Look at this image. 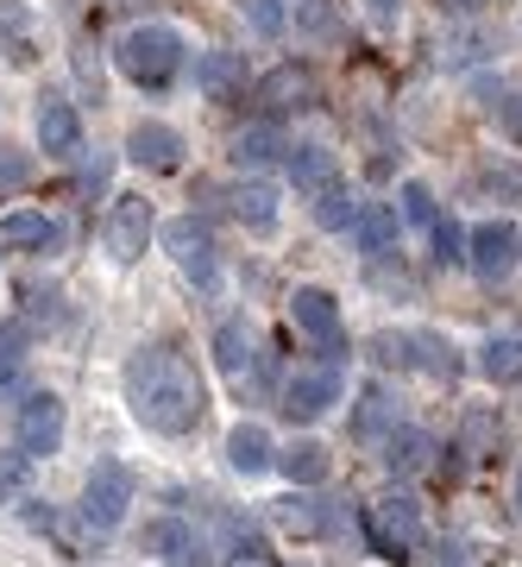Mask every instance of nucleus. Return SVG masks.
<instances>
[{"mask_svg":"<svg viewBox=\"0 0 522 567\" xmlns=\"http://www.w3.org/2000/svg\"><path fill=\"white\" fill-rule=\"evenodd\" d=\"M114 70H121L133 89H170L182 70V32L164 20H145V25H126L114 39Z\"/></svg>","mask_w":522,"mask_h":567,"instance_id":"obj_2","label":"nucleus"},{"mask_svg":"<svg viewBox=\"0 0 522 567\" xmlns=\"http://www.w3.org/2000/svg\"><path fill=\"white\" fill-rule=\"evenodd\" d=\"M278 158H290V145H283L278 121H259V126H246L240 140H233V164H240V171H271Z\"/></svg>","mask_w":522,"mask_h":567,"instance_id":"obj_21","label":"nucleus"},{"mask_svg":"<svg viewBox=\"0 0 522 567\" xmlns=\"http://www.w3.org/2000/svg\"><path fill=\"white\" fill-rule=\"evenodd\" d=\"M152 234H158V208L145 203V196H114L107 203V221H101V246H107V259H145V246H152Z\"/></svg>","mask_w":522,"mask_h":567,"instance_id":"obj_4","label":"nucleus"},{"mask_svg":"<svg viewBox=\"0 0 522 567\" xmlns=\"http://www.w3.org/2000/svg\"><path fill=\"white\" fill-rule=\"evenodd\" d=\"M510 133H516V140H522V95H516V102H510Z\"/></svg>","mask_w":522,"mask_h":567,"instance_id":"obj_43","label":"nucleus"},{"mask_svg":"<svg viewBox=\"0 0 522 567\" xmlns=\"http://www.w3.org/2000/svg\"><path fill=\"white\" fill-rule=\"evenodd\" d=\"M491 447H498V410H491V404H472V410L460 416V454H466V461H484Z\"/></svg>","mask_w":522,"mask_h":567,"instance_id":"obj_27","label":"nucleus"},{"mask_svg":"<svg viewBox=\"0 0 522 567\" xmlns=\"http://www.w3.org/2000/svg\"><path fill=\"white\" fill-rule=\"evenodd\" d=\"M302 25L309 32H334V13H327L322 0H302Z\"/></svg>","mask_w":522,"mask_h":567,"instance_id":"obj_39","label":"nucleus"},{"mask_svg":"<svg viewBox=\"0 0 522 567\" xmlns=\"http://www.w3.org/2000/svg\"><path fill=\"white\" fill-rule=\"evenodd\" d=\"M315 95V76L302 70V63H278V70H264L259 89H252V102L264 107V121H278V114H290V107H302Z\"/></svg>","mask_w":522,"mask_h":567,"instance_id":"obj_12","label":"nucleus"},{"mask_svg":"<svg viewBox=\"0 0 522 567\" xmlns=\"http://www.w3.org/2000/svg\"><path fill=\"white\" fill-rule=\"evenodd\" d=\"M25 486H32V454H25V447H13V454H0V505H13V498H25Z\"/></svg>","mask_w":522,"mask_h":567,"instance_id":"obj_33","label":"nucleus"},{"mask_svg":"<svg viewBox=\"0 0 522 567\" xmlns=\"http://www.w3.org/2000/svg\"><path fill=\"white\" fill-rule=\"evenodd\" d=\"M215 365L246 391V379H252V328H246V316H227V322L215 328Z\"/></svg>","mask_w":522,"mask_h":567,"instance_id":"obj_19","label":"nucleus"},{"mask_svg":"<svg viewBox=\"0 0 522 567\" xmlns=\"http://www.w3.org/2000/svg\"><path fill=\"white\" fill-rule=\"evenodd\" d=\"M359 13H365V25L378 32V39H390L403 25V13H409V0H359Z\"/></svg>","mask_w":522,"mask_h":567,"instance_id":"obj_37","label":"nucleus"},{"mask_svg":"<svg viewBox=\"0 0 522 567\" xmlns=\"http://www.w3.org/2000/svg\"><path fill=\"white\" fill-rule=\"evenodd\" d=\"M479 189L491 203H522V158H491L479 171Z\"/></svg>","mask_w":522,"mask_h":567,"instance_id":"obj_29","label":"nucleus"},{"mask_svg":"<svg viewBox=\"0 0 522 567\" xmlns=\"http://www.w3.org/2000/svg\"><path fill=\"white\" fill-rule=\"evenodd\" d=\"M0 246H20V252H58L63 246V221L44 208H13L0 215Z\"/></svg>","mask_w":522,"mask_h":567,"instance_id":"obj_14","label":"nucleus"},{"mask_svg":"<svg viewBox=\"0 0 522 567\" xmlns=\"http://www.w3.org/2000/svg\"><path fill=\"white\" fill-rule=\"evenodd\" d=\"M334 404H341V360L309 365V372H296V379L283 385V416H290V423H315V416H327Z\"/></svg>","mask_w":522,"mask_h":567,"instance_id":"obj_8","label":"nucleus"},{"mask_svg":"<svg viewBox=\"0 0 522 567\" xmlns=\"http://www.w3.org/2000/svg\"><path fill=\"white\" fill-rule=\"evenodd\" d=\"M466 240H472V234H466L453 215H441V221H435V265H466Z\"/></svg>","mask_w":522,"mask_h":567,"instance_id":"obj_36","label":"nucleus"},{"mask_svg":"<svg viewBox=\"0 0 522 567\" xmlns=\"http://www.w3.org/2000/svg\"><path fill=\"white\" fill-rule=\"evenodd\" d=\"M384 416H390V410H384V391H365V404H359V435H372Z\"/></svg>","mask_w":522,"mask_h":567,"instance_id":"obj_38","label":"nucleus"},{"mask_svg":"<svg viewBox=\"0 0 522 567\" xmlns=\"http://www.w3.org/2000/svg\"><path fill=\"white\" fill-rule=\"evenodd\" d=\"M126 404L152 435H189L208 410V391H201V372L177 347H139L126 360Z\"/></svg>","mask_w":522,"mask_h":567,"instance_id":"obj_1","label":"nucleus"},{"mask_svg":"<svg viewBox=\"0 0 522 567\" xmlns=\"http://www.w3.org/2000/svg\"><path fill=\"white\" fill-rule=\"evenodd\" d=\"M290 322H296V334H309V341L341 347V303H334V290H322V284H296V290H290Z\"/></svg>","mask_w":522,"mask_h":567,"instance_id":"obj_9","label":"nucleus"},{"mask_svg":"<svg viewBox=\"0 0 522 567\" xmlns=\"http://www.w3.org/2000/svg\"><path fill=\"white\" fill-rule=\"evenodd\" d=\"M32 133H39L44 158H76V152H82V114L70 102H58V95H44V102H39Z\"/></svg>","mask_w":522,"mask_h":567,"instance_id":"obj_11","label":"nucleus"},{"mask_svg":"<svg viewBox=\"0 0 522 567\" xmlns=\"http://www.w3.org/2000/svg\"><path fill=\"white\" fill-rule=\"evenodd\" d=\"M283 171H290L296 189H327V183H334V152H327V145H290Z\"/></svg>","mask_w":522,"mask_h":567,"instance_id":"obj_25","label":"nucleus"},{"mask_svg":"<svg viewBox=\"0 0 522 567\" xmlns=\"http://www.w3.org/2000/svg\"><path fill=\"white\" fill-rule=\"evenodd\" d=\"M170 567H208V555H201V543H189V548H177V555H170Z\"/></svg>","mask_w":522,"mask_h":567,"instance_id":"obj_42","label":"nucleus"},{"mask_svg":"<svg viewBox=\"0 0 522 567\" xmlns=\"http://www.w3.org/2000/svg\"><path fill=\"white\" fill-rule=\"evenodd\" d=\"M227 567H278V561H271L264 548H240V555H233V561H227Z\"/></svg>","mask_w":522,"mask_h":567,"instance_id":"obj_41","label":"nucleus"},{"mask_svg":"<svg viewBox=\"0 0 522 567\" xmlns=\"http://www.w3.org/2000/svg\"><path fill=\"white\" fill-rule=\"evenodd\" d=\"M126 505H133V473L121 461H95V473L82 480V524L88 529H121Z\"/></svg>","mask_w":522,"mask_h":567,"instance_id":"obj_6","label":"nucleus"},{"mask_svg":"<svg viewBox=\"0 0 522 567\" xmlns=\"http://www.w3.org/2000/svg\"><path fill=\"white\" fill-rule=\"evenodd\" d=\"M25 32H32V13H25L20 0H0V51L25 58Z\"/></svg>","mask_w":522,"mask_h":567,"instance_id":"obj_35","label":"nucleus"},{"mask_svg":"<svg viewBox=\"0 0 522 567\" xmlns=\"http://www.w3.org/2000/svg\"><path fill=\"white\" fill-rule=\"evenodd\" d=\"M227 208H233V221L246 227V234H271V227H278V189H271V183H233V189H227Z\"/></svg>","mask_w":522,"mask_h":567,"instance_id":"obj_18","label":"nucleus"},{"mask_svg":"<svg viewBox=\"0 0 522 567\" xmlns=\"http://www.w3.org/2000/svg\"><path fill=\"white\" fill-rule=\"evenodd\" d=\"M240 13L259 39H283V32H290V7H283V0H240Z\"/></svg>","mask_w":522,"mask_h":567,"instance_id":"obj_31","label":"nucleus"},{"mask_svg":"<svg viewBox=\"0 0 522 567\" xmlns=\"http://www.w3.org/2000/svg\"><path fill=\"white\" fill-rule=\"evenodd\" d=\"M359 196H353V189H346L341 177L327 183V189H315V203H309V215H315V227H322V234H346V227L359 221Z\"/></svg>","mask_w":522,"mask_h":567,"instance_id":"obj_22","label":"nucleus"},{"mask_svg":"<svg viewBox=\"0 0 522 567\" xmlns=\"http://www.w3.org/2000/svg\"><path fill=\"white\" fill-rule=\"evenodd\" d=\"M516 32H522V25H516Z\"/></svg>","mask_w":522,"mask_h":567,"instance_id":"obj_45","label":"nucleus"},{"mask_svg":"<svg viewBox=\"0 0 522 567\" xmlns=\"http://www.w3.org/2000/svg\"><path fill=\"white\" fill-rule=\"evenodd\" d=\"M20 447L32 454V461L63 447V398L58 391H32V398L20 404Z\"/></svg>","mask_w":522,"mask_h":567,"instance_id":"obj_10","label":"nucleus"},{"mask_svg":"<svg viewBox=\"0 0 522 567\" xmlns=\"http://www.w3.org/2000/svg\"><path fill=\"white\" fill-rule=\"evenodd\" d=\"M278 466H283V480H290V486H322L327 466H334V454H327L322 442H290L278 454Z\"/></svg>","mask_w":522,"mask_h":567,"instance_id":"obj_24","label":"nucleus"},{"mask_svg":"<svg viewBox=\"0 0 522 567\" xmlns=\"http://www.w3.org/2000/svg\"><path fill=\"white\" fill-rule=\"evenodd\" d=\"M227 466H233V473H246V480L271 473V466H278V454H271V435H264L259 423H240L233 435H227Z\"/></svg>","mask_w":522,"mask_h":567,"instance_id":"obj_20","label":"nucleus"},{"mask_svg":"<svg viewBox=\"0 0 522 567\" xmlns=\"http://www.w3.org/2000/svg\"><path fill=\"white\" fill-rule=\"evenodd\" d=\"M126 164H139V171H177L182 164V133L164 121H139L126 133Z\"/></svg>","mask_w":522,"mask_h":567,"instance_id":"obj_13","label":"nucleus"},{"mask_svg":"<svg viewBox=\"0 0 522 567\" xmlns=\"http://www.w3.org/2000/svg\"><path fill=\"white\" fill-rule=\"evenodd\" d=\"M365 536H372V548H384V555H416L422 548V505L409 498V492H390V498H378V505H365Z\"/></svg>","mask_w":522,"mask_h":567,"instance_id":"obj_5","label":"nucleus"},{"mask_svg":"<svg viewBox=\"0 0 522 567\" xmlns=\"http://www.w3.org/2000/svg\"><path fill=\"white\" fill-rule=\"evenodd\" d=\"M25 347H32V334H25V322H13V316H0V385L20 372Z\"/></svg>","mask_w":522,"mask_h":567,"instance_id":"obj_34","label":"nucleus"},{"mask_svg":"<svg viewBox=\"0 0 522 567\" xmlns=\"http://www.w3.org/2000/svg\"><path fill=\"white\" fill-rule=\"evenodd\" d=\"M516 511H522V473H516Z\"/></svg>","mask_w":522,"mask_h":567,"instance_id":"obj_44","label":"nucleus"},{"mask_svg":"<svg viewBox=\"0 0 522 567\" xmlns=\"http://www.w3.org/2000/svg\"><path fill=\"white\" fill-rule=\"evenodd\" d=\"M397 203H403V221H416V227H435L441 221V208H435V189H428L422 177H409L397 189Z\"/></svg>","mask_w":522,"mask_h":567,"instance_id":"obj_32","label":"nucleus"},{"mask_svg":"<svg viewBox=\"0 0 522 567\" xmlns=\"http://www.w3.org/2000/svg\"><path fill=\"white\" fill-rule=\"evenodd\" d=\"M196 89L208 102H233L246 95V58L240 51H201L196 58Z\"/></svg>","mask_w":522,"mask_h":567,"instance_id":"obj_16","label":"nucleus"},{"mask_svg":"<svg viewBox=\"0 0 522 567\" xmlns=\"http://www.w3.org/2000/svg\"><path fill=\"white\" fill-rule=\"evenodd\" d=\"M466 265H472V271H479L484 284L510 278V271L522 265V234H516V221L491 215V221L472 227V240H466Z\"/></svg>","mask_w":522,"mask_h":567,"instance_id":"obj_7","label":"nucleus"},{"mask_svg":"<svg viewBox=\"0 0 522 567\" xmlns=\"http://www.w3.org/2000/svg\"><path fill=\"white\" fill-rule=\"evenodd\" d=\"M189 543H196V529L182 524V517H158V524H145V536H139L145 555H164V561H170L177 548H189Z\"/></svg>","mask_w":522,"mask_h":567,"instance_id":"obj_30","label":"nucleus"},{"mask_svg":"<svg viewBox=\"0 0 522 567\" xmlns=\"http://www.w3.org/2000/svg\"><path fill=\"white\" fill-rule=\"evenodd\" d=\"M428 461H435V442H428L422 429H390L384 435V466L390 473L409 480V473H428Z\"/></svg>","mask_w":522,"mask_h":567,"instance_id":"obj_23","label":"nucleus"},{"mask_svg":"<svg viewBox=\"0 0 522 567\" xmlns=\"http://www.w3.org/2000/svg\"><path fill=\"white\" fill-rule=\"evenodd\" d=\"M479 7H484V0H441V13H447V20H472Z\"/></svg>","mask_w":522,"mask_h":567,"instance_id":"obj_40","label":"nucleus"},{"mask_svg":"<svg viewBox=\"0 0 522 567\" xmlns=\"http://www.w3.org/2000/svg\"><path fill=\"white\" fill-rule=\"evenodd\" d=\"M397 234H403L397 203H365L359 221H353V240H359L365 259H390V252H397Z\"/></svg>","mask_w":522,"mask_h":567,"instance_id":"obj_17","label":"nucleus"},{"mask_svg":"<svg viewBox=\"0 0 522 567\" xmlns=\"http://www.w3.org/2000/svg\"><path fill=\"white\" fill-rule=\"evenodd\" d=\"M271 517H278V529H290V536H327V529L341 524V511L327 505V498H315V492H290V498H278Z\"/></svg>","mask_w":522,"mask_h":567,"instance_id":"obj_15","label":"nucleus"},{"mask_svg":"<svg viewBox=\"0 0 522 567\" xmlns=\"http://www.w3.org/2000/svg\"><path fill=\"white\" fill-rule=\"evenodd\" d=\"M158 240H164L170 265H177L189 284H201V290H215V284H221V252H215L208 221H196V215H170V221L158 227Z\"/></svg>","mask_w":522,"mask_h":567,"instance_id":"obj_3","label":"nucleus"},{"mask_svg":"<svg viewBox=\"0 0 522 567\" xmlns=\"http://www.w3.org/2000/svg\"><path fill=\"white\" fill-rule=\"evenodd\" d=\"M479 372L491 379V385H516V379H522V334L484 341V347H479Z\"/></svg>","mask_w":522,"mask_h":567,"instance_id":"obj_26","label":"nucleus"},{"mask_svg":"<svg viewBox=\"0 0 522 567\" xmlns=\"http://www.w3.org/2000/svg\"><path fill=\"white\" fill-rule=\"evenodd\" d=\"M409 347H416V365H422L428 379H460V353H453V341H441V334H409Z\"/></svg>","mask_w":522,"mask_h":567,"instance_id":"obj_28","label":"nucleus"}]
</instances>
